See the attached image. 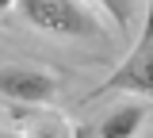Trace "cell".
<instances>
[{"instance_id": "cell-2", "label": "cell", "mask_w": 153, "mask_h": 138, "mask_svg": "<svg viewBox=\"0 0 153 138\" xmlns=\"http://www.w3.org/2000/svg\"><path fill=\"white\" fill-rule=\"evenodd\" d=\"M111 92H126V96H142V100L153 96V31H149V23L142 27L134 50L111 69V77L103 81L100 88H92L84 96V104L103 100V96H111Z\"/></svg>"}, {"instance_id": "cell-7", "label": "cell", "mask_w": 153, "mask_h": 138, "mask_svg": "<svg viewBox=\"0 0 153 138\" xmlns=\"http://www.w3.org/2000/svg\"><path fill=\"white\" fill-rule=\"evenodd\" d=\"M12 4H16V0H0V16H4V12H12Z\"/></svg>"}, {"instance_id": "cell-8", "label": "cell", "mask_w": 153, "mask_h": 138, "mask_svg": "<svg viewBox=\"0 0 153 138\" xmlns=\"http://www.w3.org/2000/svg\"><path fill=\"white\" fill-rule=\"evenodd\" d=\"M0 138H12V134H8V131H4V127H0Z\"/></svg>"}, {"instance_id": "cell-5", "label": "cell", "mask_w": 153, "mask_h": 138, "mask_svg": "<svg viewBox=\"0 0 153 138\" xmlns=\"http://www.w3.org/2000/svg\"><path fill=\"white\" fill-rule=\"evenodd\" d=\"M149 119V100H123L119 107H111L107 115H100L88 127H76V138H138V131Z\"/></svg>"}, {"instance_id": "cell-4", "label": "cell", "mask_w": 153, "mask_h": 138, "mask_svg": "<svg viewBox=\"0 0 153 138\" xmlns=\"http://www.w3.org/2000/svg\"><path fill=\"white\" fill-rule=\"evenodd\" d=\"M8 134L12 138H76V127L50 104H16Z\"/></svg>"}, {"instance_id": "cell-1", "label": "cell", "mask_w": 153, "mask_h": 138, "mask_svg": "<svg viewBox=\"0 0 153 138\" xmlns=\"http://www.w3.org/2000/svg\"><path fill=\"white\" fill-rule=\"evenodd\" d=\"M16 12L23 16L27 27L54 39H103V23L92 8L80 0H16Z\"/></svg>"}, {"instance_id": "cell-6", "label": "cell", "mask_w": 153, "mask_h": 138, "mask_svg": "<svg viewBox=\"0 0 153 138\" xmlns=\"http://www.w3.org/2000/svg\"><path fill=\"white\" fill-rule=\"evenodd\" d=\"M96 4L115 19L119 31H130V23H134V0H96Z\"/></svg>"}, {"instance_id": "cell-3", "label": "cell", "mask_w": 153, "mask_h": 138, "mask_svg": "<svg viewBox=\"0 0 153 138\" xmlns=\"http://www.w3.org/2000/svg\"><path fill=\"white\" fill-rule=\"evenodd\" d=\"M57 88H61V81L42 65L0 61V100H8V104H50Z\"/></svg>"}]
</instances>
